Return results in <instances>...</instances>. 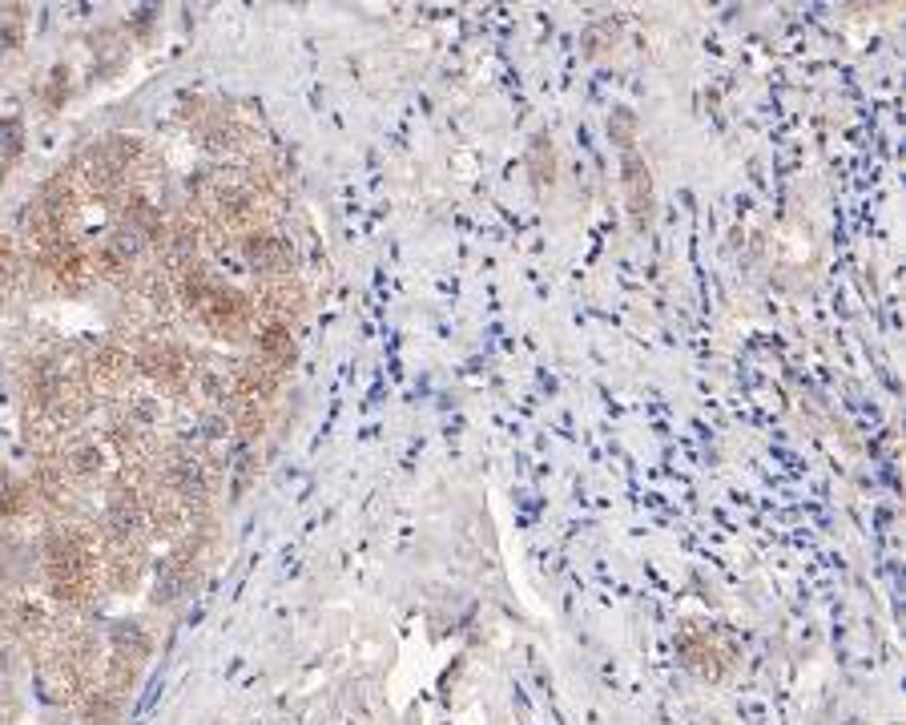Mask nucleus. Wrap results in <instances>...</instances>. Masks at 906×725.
<instances>
[{"label":"nucleus","mask_w":906,"mask_h":725,"mask_svg":"<svg viewBox=\"0 0 906 725\" xmlns=\"http://www.w3.org/2000/svg\"><path fill=\"white\" fill-rule=\"evenodd\" d=\"M0 512H25V488L13 484L5 464H0Z\"/></svg>","instance_id":"ddd939ff"},{"label":"nucleus","mask_w":906,"mask_h":725,"mask_svg":"<svg viewBox=\"0 0 906 725\" xmlns=\"http://www.w3.org/2000/svg\"><path fill=\"white\" fill-rule=\"evenodd\" d=\"M137 371H141L145 379L162 383V387H174V391H182V387L194 379L190 359H186L174 343H149V347H141V355H137Z\"/></svg>","instance_id":"f03ea898"},{"label":"nucleus","mask_w":906,"mask_h":725,"mask_svg":"<svg viewBox=\"0 0 906 725\" xmlns=\"http://www.w3.org/2000/svg\"><path fill=\"white\" fill-rule=\"evenodd\" d=\"M242 258L254 274H266V278H278L290 270V246L286 238L278 234H266V230H250L242 238Z\"/></svg>","instance_id":"7ed1b4c3"},{"label":"nucleus","mask_w":906,"mask_h":725,"mask_svg":"<svg viewBox=\"0 0 906 725\" xmlns=\"http://www.w3.org/2000/svg\"><path fill=\"white\" fill-rule=\"evenodd\" d=\"M9 669H13V665H9V649L0 645V677H9Z\"/></svg>","instance_id":"f3484780"},{"label":"nucleus","mask_w":906,"mask_h":725,"mask_svg":"<svg viewBox=\"0 0 906 725\" xmlns=\"http://www.w3.org/2000/svg\"><path fill=\"white\" fill-rule=\"evenodd\" d=\"M117 709H121V701L105 685H85L77 693V713L85 717V725H113L117 721Z\"/></svg>","instance_id":"6e6552de"},{"label":"nucleus","mask_w":906,"mask_h":725,"mask_svg":"<svg viewBox=\"0 0 906 725\" xmlns=\"http://www.w3.org/2000/svg\"><path fill=\"white\" fill-rule=\"evenodd\" d=\"M69 97V73L65 69H53V77H49V89H45V101H49V109H57L61 101Z\"/></svg>","instance_id":"2eb2a0df"},{"label":"nucleus","mask_w":906,"mask_h":725,"mask_svg":"<svg viewBox=\"0 0 906 725\" xmlns=\"http://www.w3.org/2000/svg\"><path fill=\"white\" fill-rule=\"evenodd\" d=\"M109 645H113V657H121V661H129V665H141V661L149 657V649H154L149 633H145L141 625H129V621L113 625Z\"/></svg>","instance_id":"1a4fd4ad"},{"label":"nucleus","mask_w":906,"mask_h":725,"mask_svg":"<svg viewBox=\"0 0 906 725\" xmlns=\"http://www.w3.org/2000/svg\"><path fill=\"white\" fill-rule=\"evenodd\" d=\"M633 113L629 109H617L613 117H609V133H613V141H621V150H633Z\"/></svg>","instance_id":"4468645a"},{"label":"nucleus","mask_w":906,"mask_h":725,"mask_svg":"<svg viewBox=\"0 0 906 725\" xmlns=\"http://www.w3.org/2000/svg\"><path fill=\"white\" fill-rule=\"evenodd\" d=\"M0 190H5V166H0Z\"/></svg>","instance_id":"a211bd4d"},{"label":"nucleus","mask_w":906,"mask_h":725,"mask_svg":"<svg viewBox=\"0 0 906 725\" xmlns=\"http://www.w3.org/2000/svg\"><path fill=\"white\" fill-rule=\"evenodd\" d=\"M258 359L270 363L274 371L294 363V339H290V323H274L266 319V327L258 331Z\"/></svg>","instance_id":"0eeeda50"},{"label":"nucleus","mask_w":906,"mask_h":725,"mask_svg":"<svg viewBox=\"0 0 906 725\" xmlns=\"http://www.w3.org/2000/svg\"><path fill=\"white\" fill-rule=\"evenodd\" d=\"M61 468H65L69 480H93L105 468V452L97 444H73V448H65Z\"/></svg>","instance_id":"9d476101"},{"label":"nucleus","mask_w":906,"mask_h":725,"mask_svg":"<svg viewBox=\"0 0 906 725\" xmlns=\"http://www.w3.org/2000/svg\"><path fill=\"white\" fill-rule=\"evenodd\" d=\"M621 170H625V194H629V218L637 230H645L653 222V178H649V166L641 162L637 150H625L621 158Z\"/></svg>","instance_id":"20e7f679"},{"label":"nucleus","mask_w":906,"mask_h":725,"mask_svg":"<svg viewBox=\"0 0 906 725\" xmlns=\"http://www.w3.org/2000/svg\"><path fill=\"white\" fill-rule=\"evenodd\" d=\"M258 303H262L258 311H266L274 323H286V319L298 311V303H302V290H298V282H294L290 274H278V278L266 282V290H262Z\"/></svg>","instance_id":"423d86ee"},{"label":"nucleus","mask_w":906,"mask_h":725,"mask_svg":"<svg viewBox=\"0 0 906 725\" xmlns=\"http://www.w3.org/2000/svg\"><path fill=\"white\" fill-rule=\"evenodd\" d=\"M25 150V121L21 117H5L0 121V166H9L13 158H21Z\"/></svg>","instance_id":"f8f14e48"},{"label":"nucleus","mask_w":906,"mask_h":725,"mask_svg":"<svg viewBox=\"0 0 906 725\" xmlns=\"http://www.w3.org/2000/svg\"><path fill=\"white\" fill-rule=\"evenodd\" d=\"M17 41H21L17 25H13V21H0V57H5L9 49H17Z\"/></svg>","instance_id":"dca6fc26"},{"label":"nucleus","mask_w":906,"mask_h":725,"mask_svg":"<svg viewBox=\"0 0 906 725\" xmlns=\"http://www.w3.org/2000/svg\"><path fill=\"white\" fill-rule=\"evenodd\" d=\"M33 488H37V496H41V500H49V504H65V500H69V476H65L61 460H45V464L33 472Z\"/></svg>","instance_id":"9b49d317"},{"label":"nucleus","mask_w":906,"mask_h":725,"mask_svg":"<svg viewBox=\"0 0 906 725\" xmlns=\"http://www.w3.org/2000/svg\"><path fill=\"white\" fill-rule=\"evenodd\" d=\"M198 315H202V323H206L214 335L234 339V335H242V331L250 327L254 303H250L246 295H238V290H230V286H214V295L206 299V307H202Z\"/></svg>","instance_id":"f257e3e1"},{"label":"nucleus","mask_w":906,"mask_h":725,"mask_svg":"<svg viewBox=\"0 0 906 725\" xmlns=\"http://www.w3.org/2000/svg\"><path fill=\"white\" fill-rule=\"evenodd\" d=\"M89 371H93V379H97L101 387H125V383L133 379V371H137V359H133L125 347L105 343V347L93 351Z\"/></svg>","instance_id":"39448f33"}]
</instances>
